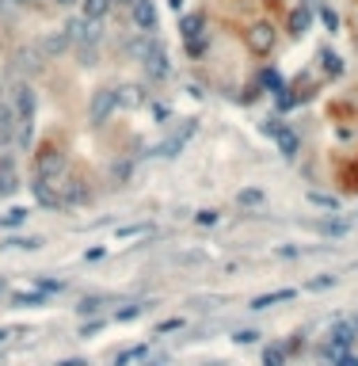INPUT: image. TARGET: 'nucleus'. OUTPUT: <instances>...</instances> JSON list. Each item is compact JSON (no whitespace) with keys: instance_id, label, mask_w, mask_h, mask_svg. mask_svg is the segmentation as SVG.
<instances>
[{"instance_id":"obj_28","label":"nucleus","mask_w":358,"mask_h":366,"mask_svg":"<svg viewBox=\"0 0 358 366\" xmlns=\"http://www.w3.org/2000/svg\"><path fill=\"white\" fill-rule=\"evenodd\" d=\"M332 366H358V359L351 351H343V355H336V359H332Z\"/></svg>"},{"instance_id":"obj_32","label":"nucleus","mask_w":358,"mask_h":366,"mask_svg":"<svg viewBox=\"0 0 358 366\" xmlns=\"http://www.w3.org/2000/svg\"><path fill=\"white\" fill-rule=\"evenodd\" d=\"M320 15H324V23H328V27H332V31H336V27H339V15H336V12H332V8H324V12H320Z\"/></svg>"},{"instance_id":"obj_3","label":"nucleus","mask_w":358,"mask_h":366,"mask_svg":"<svg viewBox=\"0 0 358 366\" xmlns=\"http://www.w3.org/2000/svg\"><path fill=\"white\" fill-rule=\"evenodd\" d=\"M263 130L274 137V142H279V153H282V157H297L301 142H297V134H294L290 126H282V122H267Z\"/></svg>"},{"instance_id":"obj_6","label":"nucleus","mask_w":358,"mask_h":366,"mask_svg":"<svg viewBox=\"0 0 358 366\" xmlns=\"http://www.w3.org/2000/svg\"><path fill=\"white\" fill-rule=\"evenodd\" d=\"M355 328L351 324H336V328H332V336H328V355L332 359H336V355H343V351H351V344H355Z\"/></svg>"},{"instance_id":"obj_14","label":"nucleus","mask_w":358,"mask_h":366,"mask_svg":"<svg viewBox=\"0 0 358 366\" xmlns=\"http://www.w3.org/2000/svg\"><path fill=\"white\" fill-rule=\"evenodd\" d=\"M309 20H313V8H309V4L294 8V12H290V31H294V35H301V31L309 27Z\"/></svg>"},{"instance_id":"obj_34","label":"nucleus","mask_w":358,"mask_h":366,"mask_svg":"<svg viewBox=\"0 0 358 366\" xmlns=\"http://www.w3.org/2000/svg\"><path fill=\"white\" fill-rule=\"evenodd\" d=\"M313 202H320V206H332V210H336V199H332V195H313Z\"/></svg>"},{"instance_id":"obj_7","label":"nucleus","mask_w":358,"mask_h":366,"mask_svg":"<svg viewBox=\"0 0 358 366\" xmlns=\"http://www.w3.org/2000/svg\"><path fill=\"white\" fill-rule=\"evenodd\" d=\"M191 134H194V122H183V130H176L172 137H164V142L157 145V153L160 157H176V153H183V145L191 142Z\"/></svg>"},{"instance_id":"obj_18","label":"nucleus","mask_w":358,"mask_h":366,"mask_svg":"<svg viewBox=\"0 0 358 366\" xmlns=\"http://www.w3.org/2000/svg\"><path fill=\"white\" fill-rule=\"evenodd\" d=\"M320 69L328 73V77H339V73H343V61H339V54L320 50Z\"/></svg>"},{"instance_id":"obj_27","label":"nucleus","mask_w":358,"mask_h":366,"mask_svg":"<svg viewBox=\"0 0 358 366\" xmlns=\"http://www.w3.org/2000/svg\"><path fill=\"white\" fill-rule=\"evenodd\" d=\"M194 222H199V225H217V210H202Z\"/></svg>"},{"instance_id":"obj_29","label":"nucleus","mask_w":358,"mask_h":366,"mask_svg":"<svg viewBox=\"0 0 358 366\" xmlns=\"http://www.w3.org/2000/svg\"><path fill=\"white\" fill-rule=\"evenodd\" d=\"M263 84H267V88H282V77H279L274 69H267V73H263Z\"/></svg>"},{"instance_id":"obj_23","label":"nucleus","mask_w":358,"mask_h":366,"mask_svg":"<svg viewBox=\"0 0 358 366\" xmlns=\"http://www.w3.org/2000/svg\"><path fill=\"white\" fill-rule=\"evenodd\" d=\"M0 222H4L8 229H15V225H23V222H27V210H23V206H12L4 218H0Z\"/></svg>"},{"instance_id":"obj_37","label":"nucleus","mask_w":358,"mask_h":366,"mask_svg":"<svg viewBox=\"0 0 358 366\" xmlns=\"http://www.w3.org/2000/svg\"><path fill=\"white\" fill-rule=\"evenodd\" d=\"M4 290H8V282H4V279H0V294H4Z\"/></svg>"},{"instance_id":"obj_16","label":"nucleus","mask_w":358,"mask_h":366,"mask_svg":"<svg viewBox=\"0 0 358 366\" xmlns=\"http://www.w3.org/2000/svg\"><path fill=\"white\" fill-rule=\"evenodd\" d=\"M80 4H84V20H103L115 0H80Z\"/></svg>"},{"instance_id":"obj_19","label":"nucleus","mask_w":358,"mask_h":366,"mask_svg":"<svg viewBox=\"0 0 358 366\" xmlns=\"http://www.w3.org/2000/svg\"><path fill=\"white\" fill-rule=\"evenodd\" d=\"M84 199H88V191H84V183H80V180H69V183H65L61 202H84Z\"/></svg>"},{"instance_id":"obj_10","label":"nucleus","mask_w":358,"mask_h":366,"mask_svg":"<svg viewBox=\"0 0 358 366\" xmlns=\"http://www.w3.org/2000/svg\"><path fill=\"white\" fill-rule=\"evenodd\" d=\"M15 122H20V115H15V107L0 103V145H8V142L15 137Z\"/></svg>"},{"instance_id":"obj_12","label":"nucleus","mask_w":358,"mask_h":366,"mask_svg":"<svg viewBox=\"0 0 358 366\" xmlns=\"http://www.w3.org/2000/svg\"><path fill=\"white\" fill-rule=\"evenodd\" d=\"M202 15L199 12H191V15H183V23H179V31H183V38L187 43H199V35H202Z\"/></svg>"},{"instance_id":"obj_31","label":"nucleus","mask_w":358,"mask_h":366,"mask_svg":"<svg viewBox=\"0 0 358 366\" xmlns=\"http://www.w3.org/2000/svg\"><path fill=\"white\" fill-rule=\"evenodd\" d=\"M137 313H141V305H126V309H118V321H134Z\"/></svg>"},{"instance_id":"obj_21","label":"nucleus","mask_w":358,"mask_h":366,"mask_svg":"<svg viewBox=\"0 0 358 366\" xmlns=\"http://www.w3.org/2000/svg\"><path fill=\"white\" fill-rule=\"evenodd\" d=\"M282 363H286V347H282V344L267 347V355H263V366H282Z\"/></svg>"},{"instance_id":"obj_36","label":"nucleus","mask_w":358,"mask_h":366,"mask_svg":"<svg viewBox=\"0 0 358 366\" xmlns=\"http://www.w3.org/2000/svg\"><path fill=\"white\" fill-rule=\"evenodd\" d=\"M61 366H84V363H80V359H69V363H61Z\"/></svg>"},{"instance_id":"obj_26","label":"nucleus","mask_w":358,"mask_h":366,"mask_svg":"<svg viewBox=\"0 0 358 366\" xmlns=\"http://www.w3.org/2000/svg\"><path fill=\"white\" fill-rule=\"evenodd\" d=\"M328 287H336V275H320V279L309 282V290H328Z\"/></svg>"},{"instance_id":"obj_30","label":"nucleus","mask_w":358,"mask_h":366,"mask_svg":"<svg viewBox=\"0 0 358 366\" xmlns=\"http://www.w3.org/2000/svg\"><path fill=\"white\" fill-rule=\"evenodd\" d=\"M42 294H15V305H38Z\"/></svg>"},{"instance_id":"obj_24","label":"nucleus","mask_w":358,"mask_h":366,"mask_svg":"<svg viewBox=\"0 0 358 366\" xmlns=\"http://www.w3.org/2000/svg\"><path fill=\"white\" fill-rule=\"evenodd\" d=\"M145 351H149V347H145V344H137V347H126V351L118 355V366H130V363H134V359H141Z\"/></svg>"},{"instance_id":"obj_35","label":"nucleus","mask_w":358,"mask_h":366,"mask_svg":"<svg viewBox=\"0 0 358 366\" xmlns=\"http://www.w3.org/2000/svg\"><path fill=\"white\" fill-rule=\"evenodd\" d=\"M54 4H61V8H69V4H77V0H54Z\"/></svg>"},{"instance_id":"obj_20","label":"nucleus","mask_w":358,"mask_h":366,"mask_svg":"<svg viewBox=\"0 0 358 366\" xmlns=\"http://www.w3.org/2000/svg\"><path fill=\"white\" fill-rule=\"evenodd\" d=\"M65 46H69V31H65V35L58 31V35H50V38L42 43V50H46V54H61Z\"/></svg>"},{"instance_id":"obj_11","label":"nucleus","mask_w":358,"mask_h":366,"mask_svg":"<svg viewBox=\"0 0 358 366\" xmlns=\"http://www.w3.org/2000/svg\"><path fill=\"white\" fill-rule=\"evenodd\" d=\"M20 180H15V160L12 157H0V195H12Z\"/></svg>"},{"instance_id":"obj_38","label":"nucleus","mask_w":358,"mask_h":366,"mask_svg":"<svg viewBox=\"0 0 358 366\" xmlns=\"http://www.w3.org/2000/svg\"><path fill=\"white\" fill-rule=\"evenodd\" d=\"M4 340H8V332H4V328H0V344H4Z\"/></svg>"},{"instance_id":"obj_1","label":"nucleus","mask_w":358,"mask_h":366,"mask_svg":"<svg viewBox=\"0 0 358 366\" xmlns=\"http://www.w3.org/2000/svg\"><path fill=\"white\" fill-rule=\"evenodd\" d=\"M61 172H65V153L58 145H42L35 153V176L38 180H58Z\"/></svg>"},{"instance_id":"obj_22","label":"nucleus","mask_w":358,"mask_h":366,"mask_svg":"<svg viewBox=\"0 0 358 366\" xmlns=\"http://www.w3.org/2000/svg\"><path fill=\"white\" fill-rule=\"evenodd\" d=\"M4 248H27V252H35V248H42V241H38V237H12V241H4Z\"/></svg>"},{"instance_id":"obj_25","label":"nucleus","mask_w":358,"mask_h":366,"mask_svg":"<svg viewBox=\"0 0 358 366\" xmlns=\"http://www.w3.org/2000/svg\"><path fill=\"white\" fill-rule=\"evenodd\" d=\"M263 202V191L259 187H248V191H240V206H259Z\"/></svg>"},{"instance_id":"obj_15","label":"nucleus","mask_w":358,"mask_h":366,"mask_svg":"<svg viewBox=\"0 0 358 366\" xmlns=\"http://www.w3.org/2000/svg\"><path fill=\"white\" fill-rule=\"evenodd\" d=\"M297 290H274V294H263V298H256L251 302V309H271V305H279V302H290Z\"/></svg>"},{"instance_id":"obj_40","label":"nucleus","mask_w":358,"mask_h":366,"mask_svg":"<svg viewBox=\"0 0 358 366\" xmlns=\"http://www.w3.org/2000/svg\"><path fill=\"white\" fill-rule=\"evenodd\" d=\"M20 4H31V0H20Z\"/></svg>"},{"instance_id":"obj_5","label":"nucleus","mask_w":358,"mask_h":366,"mask_svg":"<svg viewBox=\"0 0 358 366\" xmlns=\"http://www.w3.org/2000/svg\"><path fill=\"white\" fill-rule=\"evenodd\" d=\"M145 73H149L153 80H164L168 77V54L160 43H153L149 50H145Z\"/></svg>"},{"instance_id":"obj_8","label":"nucleus","mask_w":358,"mask_h":366,"mask_svg":"<svg viewBox=\"0 0 358 366\" xmlns=\"http://www.w3.org/2000/svg\"><path fill=\"white\" fill-rule=\"evenodd\" d=\"M134 23L141 31H157V4L153 0H134Z\"/></svg>"},{"instance_id":"obj_39","label":"nucleus","mask_w":358,"mask_h":366,"mask_svg":"<svg viewBox=\"0 0 358 366\" xmlns=\"http://www.w3.org/2000/svg\"><path fill=\"white\" fill-rule=\"evenodd\" d=\"M0 12H4V0H0Z\"/></svg>"},{"instance_id":"obj_17","label":"nucleus","mask_w":358,"mask_h":366,"mask_svg":"<svg viewBox=\"0 0 358 366\" xmlns=\"http://www.w3.org/2000/svg\"><path fill=\"white\" fill-rule=\"evenodd\" d=\"M118 107H137V103H141L145 100V96H141V88H137V84H126V88H118Z\"/></svg>"},{"instance_id":"obj_13","label":"nucleus","mask_w":358,"mask_h":366,"mask_svg":"<svg viewBox=\"0 0 358 366\" xmlns=\"http://www.w3.org/2000/svg\"><path fill=\"white\" fill-rule=\"evenodd\" d=\"M35 199L42 202V206H58V202H61V195L50 187V180H38V176H35Z\"/></svg>"},{"instance_id":"obj_33","label":"nucleus","mask_w":358,"mask_h":366,"mask_svg":"<svg viewBox=\"0 0 358 366\" xmlns=\"http://www.w3.org/2000/svg\"><path fill=\"white\" fill-rule=\"evenodd\" d=\"M256 336H259V332L244 328V332H237V336H233V340H237V344H251V340H256Z\"/></svg>"},{"instance_id":"obj_41","label":"nucleus","mask_w":358,"mask_h":366,"mask_svg":"<svg viewBox=\"0 0 358 366\" xmlns=\"http://www.w3.org/2000/svg\"><path fill=\"white\" fill-rule=\"evenodd\" d=\"M0 103H4V100H0Z\"/></svg>"},{"instance_id":"obj_4","label":"nucleus","mask_w":358,"mask_h":366,"mask_svg":"<svg viewBox=\"0 0 358 366\" xmlns=\"http://www.w3.org/2000/svg\"><path fill=\"white\" fill-rule=\"evenodd\" d=\"M244 38H248V46L256 54H271L274 50V27H271V23H251Z\"/></svg>"},{"instance_id":"obj_9","label":"nucleus","mask_w":358,"mask_h":366,"mask_svg":"<svg viewBox=\"0 0 358 366\" xmlns=\"http://www.w3.org/2000/svg\"><path fill=\"white\" fill-rule=\"evenodd\" d=\"M15 115H20V119H31V115H35V88H31V84H20V88H15Z\"/></svg>"},{"instance_id":"obj_2","label":"nucleus","mask_w":358,"mask_h":366,"mask_svg":"<svg viewBox=\"0 0 358 366\" xmlns=\"http://www.w3.org/2000/svg\"><path fill=\"white\" fill-rule=\"evenodd\" d=\"M118 111V96L115 88H100V92H92V107H88V119L95 122V126H103L111 115Z\"/></svg>"}]
</instances>
